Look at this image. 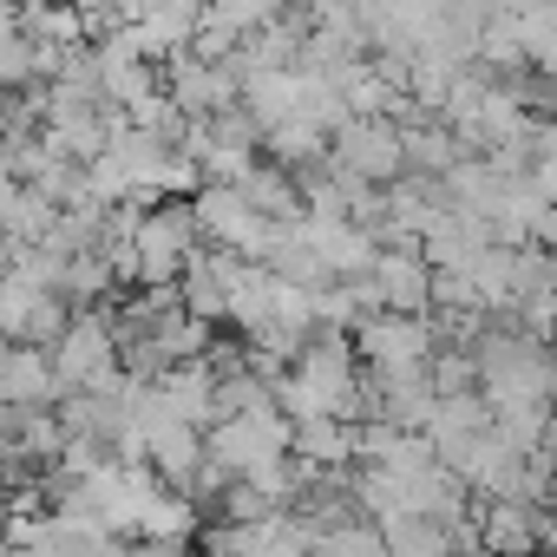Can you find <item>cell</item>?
<instances>
[{"instance_id":"cell-4","label":"cell","mask_w":557,"mask_h":557,"mask_svg":"<svg viewBox=\"0 0 557 557\" xmlns=\"http://www.w3.org/2000/svg\"><path fill=\"white\" fill-rule=\"evenodd\" d=\"M329 164L348 171L368 190H387V184L413 177V164H407V125L400 119H348L335 132V158Z\"/></svg>"},{"instance_id":"cell-12","label":"cell","mask_w":557,"mask_h":557,"mask_svg":"<svg viewBox=\"0 0 557 557\" xmlns=\"http://www.w3.org/2000/svg\"><path fill=\"white\" fill-rule=\"evenodd\" d=\"M315 557H387V537L374 518H348V524L315 537Z\"/></svg>"},{"instance_id":"cell-9","label":"cell","mask_w":557,"mask_h":557,"mask_svg":"<svg viewBox=\"0 0 557 557\" xmlns=\"http://www.w3.org/2000/svg\"><path fill=\"white\" fill-rule=\"evenodd\" d=\"M236 269H243V256H230V249H197V262L184 269V283H177V296H184V309L197 315V322H230V296H236Z\"/></svg>"},{"instance_id":"cell-3","label":"cell","mask_w":557,"mask_h":557,"mask_svg":"<svg viewBox=\"0 0 557 557\" xmlns=\"http://www.w3.org/2000/svg\"><path fill=\"white\" fill-rule=\"evenodd\" d=\"M190 210H197V230H203L210 249H230V256H243V262H269L275 216H262L243 184H203V190L190 197Z\"/></svg>"},{"instance_id":"cell-7","label":"cell","mask_w":557,"mask_h":557,"mask_svg":"<svg viewBox=\"0 0 557 557\" xmlns=\"http://www.w3.org/2000/svg\"><path fill=\"white\" fill-rule=\"evenodd\" d=\"M550 505L531 498H479V557H537Z\"/></svg>"},{"instance_id":"cell-5","label":"cell","mask_w":557,"mask_h":557,"mask_svg":"<svg viewBox=\"0 0 557 557\" xmlns=\"http://www.w3.org/2000/svg\"><path fill=\"white\" fill-rule=\"evenodd\" d=\"M355 348H361L368 374H413V368H433V355L446 348V335H440L433 315H394V309H374V315L355 329Z\"/></svg>"},{"instance_id":"cell-2","label":"cell","mask_w":557,"mask_h":557,"mask_svg":"<svg viewBox=\"0 0 557 557\" xmlns=\"http://www.w3.org/2000/svg\"><path fill=\"white\" fill-rule=\"evenodd\" d=\"M47 355H53L66 394H99V387H119L125 381V342H119L112 309H79V322Z\"/></svg>"},{"instance_id":"cell-8","label":"cell","mask_w":557,"mask_h":557,"mask_svg":"<svg viewBox=\"0 0 557 557\" xmlns=\"http://www.w3.org/2000/svg\"><path fill=\"white\" fill-rule=\"evenodd\" d=\"M0 400H8V413H53L66 400L53 355L27 348V342H8V355H0Z\"/></svg>"},{"instance_id":"cell-11","label":"cell","mask_w":557,"mask_h":557,"mask_svg":"<svg viewBox=\"0 0 557 557\" xmlns=\"http://www.w3.org/2000/svg\"><path fill=\"white\" fill-rule=\"evenodd\" d=\"M243 190H249V203L262 210V216H275V223H296L309 203H302V177L296 171H283L275 158H262L249 177H243Z\"/></svg>"},{"instance_id":"cell-6","label":"cell","mask_w":557,"mask_h":557,"mask_svg":"<svg viewBox=\"0 0 557 557\" xmlns=\"http://www.w3.org/2000/svg\"><path fill=\"white\" fill-rule=\"evenodd\" d=\"M368 289L381 309L394 315H433V296H440V269L426 262L420 243H387L381 262L368 269Z\"/></svg>"},{"instance_id":"cell-1","label":"cell","mask_w":557,"mask_h":557,"mask_svg":"<svg viewBox=\"0 0 557 557\" xmlns=\"http://www.w3.org/2000/svg\"><path fill=\"white\" fill-rule=\"evenodd\" d=\"M203 440H210V459H216L230 479H262L269 466H283V459L296 453V420L275 407V400H262V407H249V413L216 420Z\"/></svg>"},{"instance_id":"cell-10","label":"cell","mask_w":557,"mask_h":557,"mask_svg":"<svg viewBox=\"0 0 557 557\" xmlns=\"http://www.w3.org/2000/svg\"><path fill=\"white\" fill-rule=\"evenodd\" d=\"M355 420H302L296 426V459L315 472H348L355 466Z\"/></svg>"}]
</instances>
